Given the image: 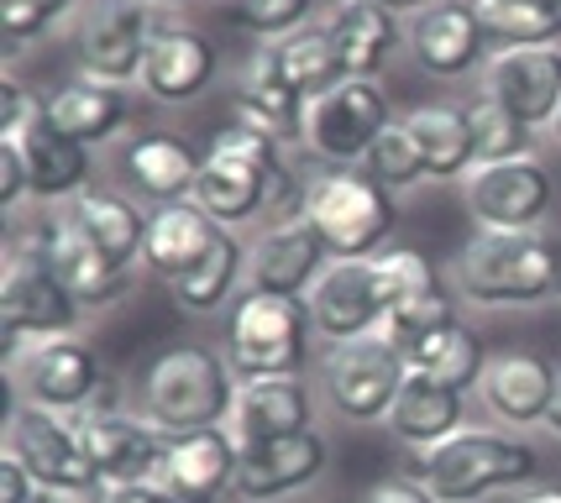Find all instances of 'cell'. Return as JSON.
<instances>
[{
  "instance_id": "6da1fadb",
  "label": "cell",
  "mask_w": 561,
  "mask_h": 503,
  "mask_svg": "<svg viewBox=\"0 0 561 503\" xmlns=\"http://www.w3.org/2000/svg\"><path fill=\"white\" fill-rule=\"evenodd\" d=\"M237 393H242V384H237L226 352L199 346V341H169L152 357L137 362V373H131V409L163 435L231 425Z\"/></svg>"
},
{
  "instance_id": "7a4b0ae2",
  "label": "cell",
  "mask_w": 561,
  "mask_h": 503,
  "mask_svg": "<svg viewBox=\"0 0 561 503\" xmlns=\"http://www.w3.org/2000/svg\"><path fill=\"white\" fill-rule=\"evenodd\" d=\"M446 284L472 310H540L561 299V237L478 231L446 263Z\"/></svg>"
},
{
  "instance_id": "3957f363",
  "label": "cell",
  "mask_w": 561,
  "mask_h": 503,
  "mask_svg": "<svg viewBox=\"0 0 561 503\" xmlns=\"http://www.w3.org/2000/svg\"><path fill=\"white\" fill-rule=\"evenodd\" d=\"M436 503H483L540 482V451L514 431H462L436 451H420L410 472Z\"/></svg>"
},
{
  "instance_id": "277c9868",
  "label": "cell",
  "mask_w": 561,
  "mask_h": 503,
  "mask_svg": "<svg viewBox=\"0 0 561 503\" xmlns=\"http://www.w3.org/2000/svg\"><path fill=\"white\" fill-rule=\"evenodd\" d=\"M310 341H316V320L305 299L247 288L226 315L220 352L231 362L237 384H257V378H299L310 362Z\"/></svg>"
},
{
  "instance_id": "5b68a950",
  "label": "cell",
  "mask_w": 561,
  "mask_h": 503,
  "mask_svg": "<svg viewBox=\"0 0 561 503\" xmlns=\"http://www.w3.org/2000/svg\"><path fill=\"white\" fill-rule=\"evenodd\" d=\"M305 220L320 231L336 263H367L389 247L399 210L393 194L367 179L363 168H316L310 173V199H305Z\"/></svg>"
},
{
  "instance_id": "8992f818",
  "label": "cell",
  "mask_w": 561,
  "mask_h": 503,
  "mask_svg": "<svg viewBox=\"0 0 561 503\" xmlns=\"http://www.w3.org/2000/svg\"><path fill=\"white\" fill-rule=\"evenodd\" d=\"M278 168H284V147L263 137V132L231 121L205 147L195 205L226 231H237L247 220H263V199H268V184Z\"/></svg>"
},
{
  "instance_id": "52a82bcc",
  "label": "cell",
  "mask_w": 561,
  "mask_h": 503,
  "mask_svg": "<svg viewBox=\"0 0 561 503\" xmlns=\"http://www.w3.org/2000/svg\"><path fill=\"white\" fill-rule=\"evenodd\" d=\"M316 378L325 404L336 409L342 420H352V425H383L404 378H410V362L393 352L389 335L373 331V335H357V341L320 346Z\"/></svg>"
},
{
  "instance_id": "ba28073f",
  "label": "cell",
  "mask_w": 561,
  "mask_h": 503,
  "mask_svg": "<svg viewBox=\"0 0 561 503\" xmlns=\"http://www.w3.org/2000/svg\"><path fill=\"white\" fill-rule=\"evenodd\" d=\"M0 456H11L16 467H26V478L37 482V488L69 493V499H79V503H95L100 488H105L69 414H48V409L16 404L5 414Z\"/></svg>"
},
{
  "instance_id": "9c48e42d",
  "label": "cell",
  "mask_w": 561,
  "mask_h": 503,
  "mask_svg": "<svg viewBox=\"0 0 561 503\" xmlns=\"http://www.w3.org/2000/svg\"><path fill=\"white\" fill-rule=\"evenodd\" d=\"M79 320H84V305L53 278L43 252L22 231L11 241V263L0 273V331H5V346L22 352V346H37V341H53V335H73Z\"/></svg>"
},
{
  "instance_id": "30bf717a",
  "label": "cell",
  "mask_w": 561,
  "mask_h": 503,
  "mask_svg": "<svg viewBox=\"0 0 561 503\" xmlns=\"http://www.w3.org/2000/svg\"><path fill=\"white\" fill-rule=\"evenodd\" d=\"M393 121L399 116H393L383 84H373V79H342L336 90L310 100V111H305V147L331 168H363L373 142L389 132Z\"/></svg>"
},
{
  "instance_id": "8fae6325",
  "label": "cell",
  "mask_w": 561,
  "mask_h": 503,
  "mask_svg": "<svg viewBox=\"0 0 561 503\" xmlns=\"http://www.w3.org/2000/svg\"><path fill=\"white\" fill-rule=\"evenodd\" d=\"M11 373H16V404L69 414V420L84 414L105 388V367H100L95 346L79 335H53V341L11 352Z\"/></svg>"
},
{
  "instance_id": "7c38bea8",
  "label": "cell",
  "mask_w": 561,
  "mask_h": 503,
  "mask_svg": "<svg viewBox=\"0 0 561 503\" xmlns=\"http://www.w3.org/2000/svg\"><path fill=\"white\" fill-rule=\"evenodd\" d=\"M152 5L147 0H84L73 22V58L84 79L105 84H142L147 43H152Z\"/></svg>"
},
{
  "instance_id": "4fadbf2b",
  "label": "cell",
  "mask_w": 561,
  "mask_h": 503,
  "mask_svg": "<svg viewBox=\"0 0 561 503\" xmlns=\"http://www.w3.org/2000/svg\"><path fill=\"white\" fill-rule=\"evenodd\" d=\"M462 205L478 231H540L557 205V179L540 158L472 168L462 179Z\"/></svg>"
},
{
  "instance_id": "5bb4252c",
  "label": "cell",
  "mask_w": 561,
  "mask_h": 503,
  "mask_svg": "<svg viewBox=\"0 0 561 503\" xmlns=\"http://www.w3.org/2000/svg\"><path fill=\"white\" fill-rule=\"evenodd\" d=\"M26 237H32V247L43 252V263L53 267V278H58V284H64L73 299L84 305V315L111 310V305H122L126 294L137 288V267H116V263H111L95 241H90L69 220V210H53V216H43L32 231H26Z\"/></svg>"
},
{
  "instance_id": "9a60e30c",
  "label": "cell",
  "mask_w": 561,
  "mask_h": 503,
  "mask_svg": "<svg viewBox=\"0 0 561 503\" xmlns=\"http://www.w3.org/2000/svg\"><path fill=\"white\" fill-rule=\"evenodd\" d=\"M73 431H79L105 488H116V482H158V467H163L173 441V435L152 431L137 409H84V414H73Z\"/></svg>"
},
{
  "instance_id": "2e32d148",
  "label": "cell",
  "mask_w": 561,
  "mask_h": 503,
  "mask_svg": "<svg viewBox=\"0 0 561 503\" xmlns=\"http://www.w3.org/2000/svg\"><path fill=\"white\" fill-rule=\"evenodd\" d=\"M226 100H231V121L237 126H252V132L273 137L278 147L305 142V111H310V100L284 79L273 43H252V53L242 58V69L231 79V95Z\"/></svg>"
},
{
  "instance_id": "e0dca14e",
  "label": "cell",
  "mask_w": 561,
  "mask_h": 503,
  "mask_svg": "<svg viewBox=\"0 0 561 503\" xmlns=\"http://www.w3.org/2000/svg\"><path fill=\"white\" fill-rule=\"evenodd\" d=\"M483 95L504 105L514 121H525L530 132H551L561 111V43L546 48H504L489 53L483 64Z\"/></svg>"
},
{
  "instance_id": "ac0fdd59",
  "label": "cell",
  "mask_w": 561,
  "mask_h": 503,
  "mask_svg": "<svg viewBox=\"0 0 561 503\" xmlns=\"http://www.w3.org/2000/svg\"><path fill=\"white\" fill-rule=\"evenodd\" d=\"M404 43H410V58L436 79H462V73L483 69L493 53L472 0H440L431 11H415L404 22Z\"/></svg>"
},
{
  "instance_id": "d6986e66",
  "label": "cell",
  "mask_w": 561,
  "mask_h": 503,
  "mask_svg": "<svg viewBox=\"0 0 561 503\" xmlns=\"http://www.w3.org/2000/svg\"><path fill=\"white\" fill-rule=\"evenodd\" d=\"M336 263L331 247L320 241L310 220L294 226H268L263 237L247 247V288L257 294H284V299H310L320 273Z\"/></svg>"
},
{
  "instance_id": "ffe728a7",
  "label": "cell",
  "mask_w": 561,
  "mask_h": 503,
  "mask_svg": "<svg viewBox=\"0 0 561 503\" xmlns=\"http://www.w3.org/2000/svg\"><path fill=\"white\" fill-rule=\"evenodd\" d=\"M331 467V446L320 431L289 435V441H268V446H242V467H237V499L242 503H284L305 488H316Z\"/></svg>"
},
{
  "instance_id": "44dd1931",
  "label": "cell",
  "mask_w": 561,
  "mask_h": 503,
  "mask_svg": "<svg viewBox=\"0 0 561 503\" xmlns=\"http://www.w3.org/2000/svg\"><path fill=\"white\" fill-rule=\"evenodd\" d=\"M478 399L504 431L546 425L551 399H557V367L540 352H525V346L493 352L489 367H483V384H478Z\"/></svg>"
},
{
  "instance_id": "7402d4cb",
  "label": "cell",
  "mask_w": 561,
  "mask_h": 503,
  "mask_svg": "<svg viewBox=\"0 0 561 503\" xmlns=\"http://www.w3.org/2000/svg\"><path fill=\"white\" fill-rule=\"evenodd\" d=\"M237 467H242V441L231 425L173 435L169 456L158 467V488L179 503H216L220 493L237 488Z\"/></svg>"
},
{
  "instance_id": "603a6c76",
  "label": "cell",
  "mask_w": 561,
  "mask_h": 503,
  "mask_svg": "<svg viewBox=\"0 0 561 503\" xmlns=\"http://www.w3.org/2000/svg\"><path fill=\"white\" fill-rule=\"evenodd\" d=\"M216 79V43L190 22H158L147 43L142 90L158 105H190Z\"/></svg>"
},
{
  "instance_id": "cb8c5ba5",
  "label": "cell",
  "mask_w": 561,
  "mask_h": 503,
  "mask_svg": "<svg viewBox=\"0 0 561 503\" xmlns=\"http://www.w3.org/2000/svg\"><path fill=\"white\" fill-rule=\"evenodd\" d=\"M310 320L316 335L331 341H357V335L383 331V294H378V273L373 258L367 263H331L320 273V284L310 288Z\"/></svg>"
},
{
  "instance_id": "d4e9b609",
  "label": "cell",
  "mask_w": 561,
  "mask_h": 503,
  "mask_svg": "<svg viewBox=\"0 0 561 503\" xmlns=\"http://www.w3.org/2000/svg\"><path fill=\"white\" fill-rule=\"evenodd\" d=\"M199 168H205V152L184 132H142L122 158V173H126V184H131V194L147 199L152 210L195 199Z\"/></svg>"
},
{
  "instance_id": "484cf974",
  "label": "cell",
  "mask_w": 561,
  "mask_h": 503,
  "mask_svg": "<svg viewBox=\"0 0 561 503\" xmlns=\"http://www.w3.org/2000/svg\"><path fill=\"white\" fill-rule=\"evenodd\" d=\"M231 431L242 446H268L289 435L316 431V393L305 378H257L242 384L237 409H231Z\"/></svg>"
},
{
  "instance_id": "4316f807",
  "label": "cell",
  "mask_w": 561,
  "mask_h": 503,
  "mask_svg": "<svg viewBox=\"0 0 561 503\" xmlns=\"http://www.w3.org/2000/svg\"><path fill=\"white\" fill-rule=\"evenodd\" d=\"M11 142L22 147L26 158V179H32V199H43V205H64V199H79V194L90 190V147L73 142L69 132H58L48 116V105H43V116L32 121L26 132H16Z\"/></svg>"
},
{
  "instance_id": "83f0119b",
  "label": "cell",
  "mask_w": 561,
  "mask_h": 503,
  "mask_svg": "<svg viewBox=\"0 0 561 503\" xmlns=\"http://www.w3.org/2000/svg\"><path fill=\"white\" fill-rule=\"evenodd\" d=\"M220 231H226V226H216L195 199H184V205H158V210L147 216L142 267L158 273L163 284H179L184 273H195V267L210 258V247L220 241Z\"/></svg>"
},
{
  "instance_id": "f1b7e54d",
  "label": "cell",
  "mask_w": 561,
  "mask_h": 503,
  "mask_svg": "<svg viewBox=\"0 0 561 503\" xmlns=\"http://www.w3.org/2000/svg\"><path fill=\"white\" fill-rule=\"evenodd\" d=\"M383 425H389V435L399 446H410L415 456L436 451V446H446L451 435L467 431V393H451V388H440V384H431V378L410 373Z\"/></svg>"
},
{
  "instance_id": "f546056e",
  "label": "cell",
  "mask_w": 561,
  "mask_h": 503,
  "mask_svg": "<svg viewBox=\"0 0 561 503\" xmlns=\"http://www.w3.org/2000/svg\"><path fill=\"white\" fill-rule=\"evenodd\" d=\"M325 32H331V43L342 53L346 79H373L399 53V43H404L399 16L389 5H378V0H342L325 16Z\"/></svg>"
},
{
  "instance_id": "4dcf8cb0",
  "label": "cell",
  "mask_w": 561,
  "mask_h": 503,
  "mask_svg": "<svg viewBox=\"0 0 561 503\" xmlns=\"http://www.w3.org/2000/svg\"><path fill=\"white\" fill-rule=\"evenodd\" d=\"M147 216H152V210H142V205H137L131 194H122V190H84L69 205V220L95 241L116 267H142Z\"/></svg>"
},
{
  "instance_id": "1f68e13d",
  "label": "cell",
  "mask_w": 561,
  "mask_h": 503,
  "mask_svg": "<svg viewBox=\"0 0 561 503\" xmlns=\"http://www.w3.org/2000/svg\"><path fill=\"white\" fill-rule=\"evenodd\" d=\"M404 126L415 137L420 158H425V173L436 184H451V179H467L478 168V142H472V121H467V105H451V100H431V105H415L404 111Z\"/></svg>"
},
{
  "instance_id": "d6a6232c",
  "label": "cell",
  "mask_w": 561,
  "mask_h": 503,
  "mask_svg": "<svg viewBox=\"0 0 561 503\" xmlns=\"http://www.w3.org/2000/svg\"><path fill=\"white\" fill-rule=\"evenodd\" d=\"M48 116L58 132H69L73 142L105 147L111 137H122L126 116H131V90L105 84V79H73V84L48 95Z\"/></svg>"
},
{
  "instance_id": "836d02e7",
  "label": "cell",
  "mask_w": 561,
  "mask_h": 503,
  "mask_svg": "<svg viewBox=\"0 0 561 503\" xmlns=\"http://www.w3.org/2000/svg\"><path fill=\"white\" fill-rule=\"evenodd\" d=\"M242 284H247V241L237 237V231H220V241L210 247V258L169 288H173V305L184 315H216L242 299V294H237Z\"/></svg>"
},
{
  "instance_id": "e575fe53",
  "label": "cell",
  "mask_w": 561,
  "mask_h": 503,
  "mask_svg": "<svg viewBox=\"0 0 561 503\" xmlns=\"http://www.w3.org/2000/svg\"><path fill=\"white\" fill-rule=\"evenodd\" d=\"M489 357L493 352H483V335L472 331L467 320H457V325H446L440 335H431L415 357H410V373H420V378H431V384H440V388H451V393H478Z\"/></svg>"
},
{
  "instance_id": "d590c367",
  "label": "cell",
  "mask_w": 561,
  "mask_h": 503,
  "mask_svg": "<svg viewBox=\"0 0 561 503\" xmlns=\"http://www.w3.org/2000/svg\"><path fill=\"white\" fill-rule=\"evenodd\" d=\"M493 53L561 43V0H472Z\"/></svg>"
},
{
  "instance_id": "8d00e7d4",
  "label": "cell",
  "mask_w": 561,
  "mask_h": 503,
  "mask_svg": "<svg viewBox=\"0 0 561 503\" xmlns=\"http://www.w3.org/2000/svg\"><path fill=\"white\" fill-rule=\"evenodd\" d=\"M273 48H278V69H284V79H289L305 100H320L325 90H336V84L346 79L342 53H336V43H331L325 22L299 26V32H289V37H278Z\"/></svg>"
},
{
  "instance_id": "74e56055",
  "label": "cell",
  "mask_w": 561,
  "mask_h": 503,
  "mask_svg": "<svg viewBox=\"0 0 561 503\" xmlns=\"http://www.w3.org/2000/svg\"><path fill=\"white\" fill-rule=\"evenodd\" d=\"M467 121H472V142H478V168L536 158V132L525 121H514L504 105H493L489 95H478L467 105Z\"/></svg>"
},
{
  "instance_id": "f35d334b",
  "label": "cell",
  "mask_w": 561,
  "mask_h": 503,
  "mask_svg": "<svg viewBox=\"0 0 561 503\" xmlns=\"http://www.w3.org/2000/svg\"><path fill=\"white\" fill-rule=\"evenodd\" d=\"M373 273H378V294H383V320H389V310L410 305L420 294L446 288L440 267L431 263L425 252H415V247H389V252H378V258H373Z\"/></svg>"
},
{
  "instance_id": "ab89813d",
  "label": "cell",
  "mask_w": 561,
  "mask_h": 503,
  "mask_svg": "<svg viewBox=\"0 0 561 503\" xmlns=\"http://www.w3.org/2000/svg\"><path fill=\"white\" fill-rule=\"evenodd\" d=\"M363 173L367 179H378L389 194H404V190H415V184L431 179V173H425V158H420V147H415V137H410L404 121H393L389 132L373 142V152L363 158Z\"/></svg>"
},
{
  "instance_id": "60d3db41",
  "label": "cell",
  "mask_w": 561,
  "mask_h": 503,
  "mask_svg": "<svg viewBox=\"0 0 561 503\" xmlns=\"http://www.w3.org/2000/svg\"><path fill=\"white\" fill-rule=\"evenodd\" d=\"M320 0H226V22L252 43H278L299 26H310Z\"/></svg>"
},
{
  "instance_id": "b9f144b4",
  "label": "cell",
  "mask_w": 561,
  "mask_h": 503,
  "mask_svg": "<svg viewBox=\"0 0 561 503\" xmlns=\"http://www.w3.org/2000/svg\"><path fill=\"white\" fill-rule=\"evenodd\" d=\"M79 0H0V32H5V53H26L43 32L69 16Z\"/></svg>"
},
{
  "instance_id": "7bdbcfd3",
  "label": "cell",
  "mask_w": 561,
  "mask_h": 503,
  "mask_svg": "<svg viewBox=\"0 0 561 503\" xmlns=\"http://www.w3.org/2000/svg\"><path fill=\"white\" fill-rule=\"evenodd\" d=\"M305 199H310V173H299V168H278L268 184V199H263V231L268 226H294V220H305Z\"/></svg>"
},
{
  "instance_id": "ee69618b",
  "label": "cell",
  "mask_w": 561,
  "mask_h": 503,
  "mask_svg": "<svg viewBox=\"0 0 561 503\" xmlns=\"http://www.w3.org/2000/svg\"><path fill=\"white\" fill-rule=\"evenodd\" d=\"M43 105H48V100H37L22 79H11V73H5V90H0V137H16V132H26L32 121L43 116Z\"/></svg>"
},
{
  "instance_id": "f6af8a7d",
  "label": "cell",
  "mask_w": 561,
  "mask_h": 503,
  "mask_svg": "<svg viewBox=\"0 0 561 503\" xmlns=\"http://www.w3.org/2000/svg\"><path fill=\"white\" fill-rule=\"evenodd\" d=\"M26 194H32V179H26L22 147L11 142V137H0V205H5V210H16Z\"/></svg>"
},
{
  "instance_id": "bcb514c9",
  "label": "cell",
  "mask_w": 561,
  "mask_h": 503,
  "mask_svg": "<svg viewBox=\"0 0 561 503\" xmlns=\"http://www.w3.org/2000/svg\"><path fill=\"white\" fill-rule=\"evenodd\" d=\"M95 503H179V499L163 493L158 482H116V488H100Z\"/></svg>"
},
{
  "instance_id": "7dc6e473",
  "label": "cell",
  "mask_w": 561,
  "mask_h": 503,
  "mask_svg": "<svg viewBox=\"0 0 561 503\" xmlns=\"http://www.w3.org/2000/svg\"><path fill=\"white\" fill-rule=\"evenodd\" d=\"M367 499H373V503H436L415 478H383V482H373V493H367Z\"/></svg>"
},
{
  "instance_id": "c3c4849f",
  "label": "cell",
  "mask_w": 561,
  "mask_h": 503,
  "mask_svg": "<svg viewBox=\"0 0 561 503\" xmlns=\"http://www.w3.org/2000/svg\"><path fill=\"white\" fill-rule=\"evenodd\" d=\"M32 493H37V482L26 478V467H16V461L5 456V461H0V503H26Z\"/></svg>"
},
{
  "instance_id": "681fc988",
  "label": "cell",
  "mask_w": 561,
  "mask_h": 503,
  "mask_svg": "<svg viewBox=\"0 0 561 503\" xmlns=\"http://www.w3.org/2000/svg\"><path fill=\"white\" fill-rule=\"evenodd\" d=\"M514 503H561V488H551V482H536V488H525Z\"/></svg>"
},
{
  "instance_id": "f907efd6",
  "label": "cell",
  "mask_w": 561,
  "mask_h": 503,
  "mask_svg": "<svg viewBox=\"0 0 561 503\" xmlns=\"http://www.w3.org/2000/svg\"><path fill=\"white\" fill-rule=\"evenodd\" d=\"M378 5H389L393 16H404V11L415 16V11H431V5H440V0H378Z\"/></svg>"
},
{
  "instance_id": "816d5d0a",
  "label": "cell",
  "mask_w": 561,
  "mask_h": 503,
  "mask_svg": "<svg viewBox=\"0 0 561 503\" xmlns=\"http://www.w3.org/2000/svg\"><path fill=\"white\" fill-rule=\"evenodd\" d=\"M546 431L561 441V362H557V399H551V414H546Z\"/></svg>"
},
{
  "instance_id": "f5cc1de1",
  "label": "cell",
  "mask_w": 561,
  "mask_h": 503,
  "mask_svg": "<svg viewBox=\"0 0 561 503\" xmlns=\"http://www.w3.org/2000/svg\"><path fill=\"white\" fill-rule=\"evenodd\" d=\"M26 503H79V499H69V493H53V488H37Z\"/></svg>"
},
{
  "instance_id": "db71d44e",
  "label": "cell",
  "mask_w": 561,
  "mask_h": 503,
  "mask_svg": "<svg viewBox=\"0 0 561 503\" xmlns=\"http://www.w3.org/2000/svg\"><path fill=\"white\" fill-rule=\"evenodd\" d=\"M551 137H557V147H561V111H557V121H551Z\"/></svg>"
},
{
  "instance_id": "11a10c76",
  "label": "cell",
  "mask_w": 561,
  "mask_h": 503,
  "mask_svg": "<svg viewBox=\"0 0 561 503\" xmlns=\"http://www.w3.org/2000/svg\"><path fill=\"white\" fill-rule=\"evenodd\" d=\"M320 5H331V11H336V5H342V0H320Z\"/></svg>"
},
{
  "instance_id": "9f6ffc18",
  "label": "cell",
  "mask_w": 561,
  "mask_h": 503,
  "mask_svg": "<svg viewBox=\"0 0 561 503\" xmlns=\"http://www.w3.org/2000/svg\"><path fill=\"white\" fill-rule=\"evenodd\" d=\"M147 5H169V0H147Z\"/></svg>"
},
{
  "instance_id": "6f0895ef",
  "label": "cell",
  "mask_w": 561,
  "mask_h": 503,
  "mask_svg": "<svg viewBox=\"0 0 561 503\" xmlns=\"http://www.w3.org/2000/svg\"><path fill=\"white\" fill-rule=\"evenodd\" d=\"M357 503H373V499H357Z\"/></svg>"
}]
</instances>
